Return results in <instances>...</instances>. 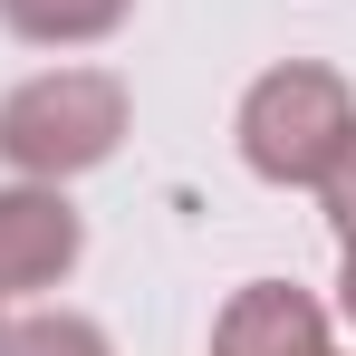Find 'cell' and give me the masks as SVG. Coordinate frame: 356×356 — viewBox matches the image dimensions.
Here are the masks:
<instances>
[{"instance_id":"obj_1","label":"cell","mask_w":356,"mask_h":356,"mask_svg":"<svg viewBox=\"0 0 356 356\" xmlns=\"http://www.w3.org/2000/svg\"><path fill=\"white\" fill-rule=\"evenodd\" d=\"M125 125H135V97H125L116 67H39L0 97V164L19 183H77L97 164H116Z\"/></svg>"},{"instance_id":"obj_2","label":"cell","mask_w":356,"mask_h":356,"mask_svg":"<svg viewBox=\"0 0 356 356\" xmlns=\"http://www.w3.org/2000/svg\"><path fill=\"white\" fill-rule=\"evenodd\" d=\"M356 135V87L337 77L327 58H280L241 87V116H232V145L241 164L280 193H318V174L347 154Z\"/></svg>"},{"instance_id":"obj_3","label":"cell","mask_w":356,"mask_h":356,"mask_svg":"<svg viewBox=\"0 0 356 356\" xmlns=\"http://www.w3.org/2000/svg\"><path fill=\"white\" fill-rule=\"evenodd\" d=\"M87 260V212L67 183H0V298H49Z\"/></svg>"},{"instance_id":"obj_4","label":"cell","mask_w":356,"mask_h":356,"mask_svg":"<svg viewBox=\"0 0 356 356\" xmlns=\"http://www.w3.org/2000/svg\"><path fill=\"white\" fill-rule=\"evenodd\" d=\"M327 347V298L298 280H241L212 318V356H318Z\"/></svg>"},{"instance_id":"obj_5","label":"cell","mask_w":356,"mask_h":356,"mask_svg":"<svg viewBox=\"0 0 356 356\" xmlns=\"http://www.w3.org/2000/svg\"><path fill=\"white\" fill-rule=\"evenodd\" d=\"M135 19V0H0V29L29 49H97Z\"/></svg>"},{"instance_id":"obj_6","label":"cell","mask_w":356,"mask_h":356,"mask_svg":"<svg viewBox=\"0 0 356 356\" xmlns=\"http://www.w3.org/2000/svg\"><path fill=\"white\" fill-rule=\"evenodd\" d=\"M0 356H116V337L77 308H19L0 318Z\"/></svg>"},{"instance_id":"obj_7","label":"cell","mask_w":356,"mask_h":356,"mask_svg":"<svg viewBox=\"0 0 356 356\" xmlns=\"http://www.w3.org/2000/svg\"><path fill=\"white\" fill-rule=\"evenodd\" d=\"M318 212H327V232H337V250L356 241V135H347V154L318 174Z\"/></svg>"},{"instance_id":"obj_8","label":"cell","mask_w":356,"mask_h":356,"mask_svg":"<svg viewBox=\"0 0 356 356\" xmlns=\"http://www.w3.org/2000/svg\"><path fill=\"white\" fill-rule=\"evenodd\" d=\"M337 318L356 327V241H347V260H337Z\"/></svg>"},{"instance_id":"obj_9","label":"cell","mask_w":356,"mask_h":356,"mask_svg":"<svg viewBox=\"0 0 356 356\" xmlns=\"http://www.w3.org/2000/svg\"><path fill=\"white\" fill-rule=\"evenodd\" d=\"M318 356H337V347H318Z\"/></svg>"}]
</instances>
